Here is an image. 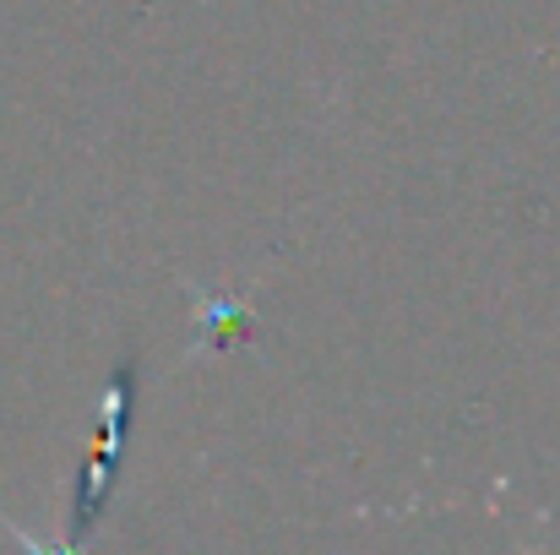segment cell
<instances>
[{
    "mask_svg": "<svg viewBox=\"0 0 560 555\" xmlns=\"http://www.w3.org/2000/svg\"><path fill=\"white\" fill-rule=\"evenodd\" d=\"M131 392H137V381H131V366L115 375V386H109V419H104V447H98V458H93V469H88V490H82V523H93L98 518V507H104V496H109V474H120L115 463H120V441H126V414H131Z\"/></svg>",
    "mask_w": 560,
    "mask_h": 555,
    "instance_id": "6da1fadb",
    "label": "cell"
}]
</instances>
